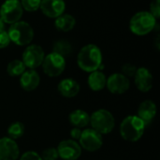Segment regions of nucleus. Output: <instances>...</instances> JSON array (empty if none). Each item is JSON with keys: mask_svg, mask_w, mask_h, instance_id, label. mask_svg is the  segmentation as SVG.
<instances>
[{"mask_svg": "<svg viewBox=\"0 0 160 160\" xmlns=\"http://www.w3.org/2000/svg\"><path fill=\"white\" fill-rule=\"evenodd\" d=\"M77 64L82 70L88 73L99 69L102 65V53L100 49L95 44L83 46L78 53Z\"/></svg>", "mask_w": 160, "mask_h": 160, "instance_id": "1", "label": "nucleus"}, {"mask_svg": "<svg viewBox=\"0 0 160 160\" xmlns=\"http://www.w3.org/2000/svg\"><path fill=\"white\" fill-rule=\"evenodd\" d=\"M145 128V124L137 115H128L121 122L119 131L125 141L136 142L143 136Z\"/></svg>", "mask_w": 160, "mask_h": 160, "instance_id": "2", "label": "nucleus"}, {"mask_svg": "<svg viewBox=\"0 0 160 160\" xmlns=\"http://www.w3.org/2000/svg\"><path fill=\"white\" fill-rule=\"evenodd\" d=\"M10 41L18 46H27L34 38V30L32 26L23 21H19L13 24L8 31Z\"/></svg>", "mask_w": 160, "mask_h": 160, "instance_id": "3", "label": "nucleus"}, {"mask_svg": "<svg viewBox=\"0 0 160 160\" xmlns=\"http://www.w3.org/2000/svg\"><path fill=\"white\" fill-rule=\"evenodd\" d=\"M91 128L101 135L111 133L115 127V119L111 112L105 109H99L90 115Z\"/></svg>", "mask_w": 160, "mask_h": 160, "instance_id": "4", "label": "nucleus"}, {"mask_svg": "<svg viewBox=\"0 0 160 160\" xmlns=\"http://www.w3.org/2000/svg\"><path fill=\"white\" fill-rule=\"evenodd\" d=\"M157 19L149 11H139L133 15L129 22L130 31L138 36H144L153 31Z\"/></svg>", "mask_w": 160, "mask_h": 160, "instance_id": "5", "label": "nucleus"}, {"mask_svg": "<svg viewBox=\"0 0 160 160\" xmlns=\"http://www.w3.org/2000/svg\"><path fill=\"white\" fill-rule=\"evenodd\" d=\"M41 66L47 76L52 78L58 77L66 68V59L62 55L52 52L48 55H45Z\"/></svg>", "mask_w": 160, "mask_h": 160, "instance_id": "6", "label": "nucleus"}, {"mask_svg": "<svg viewBox=\"0 0 160 160\" xmlns=\"http://www.w3.org/2000/svg\"><path fill=\"white\" fill-rule=\"evenodd\" d=\"M22 12L19 0H6L0 8V18L5 23L13 24L21 20Z\"/></svg>", "mask_w": 160, "mask_h": 160, "instance_id": "7", "label": "nucleus"}, {"mask_svg": "<svg viewBox=\"0 0 160 160\" xmlns=\"http://www.w3.org/2000/svg\"><path fill=\"white\" fill-rule=\"evenodd\" d=\"M82 149L87 152H96L103 145V138L100 133L93 128H85L82 131L81 138L78 141Z\"/></svg>", "mask_w": 160, "mask_h": 160, "instance_id": "8", "label": "nucleus"}, {"mask_svg": "<svg viewBox=\"0 0 160 160\" xmlns=\"http://www.w3.org/2000/svg\"><path fill=\"white\" fill-rule=\"evenodd\" d=\"M45 57V52L39 45H27L22 52V63L28 69H36L41 66Z\"/></svg>", "mask_w": 160, "mask_h": 160, "instance_id": "9", "label": "nucleus"}, {"mask_svg": "<svg viewBox=\"0 0 160 160\" xmlns=\"http://www.w3.org/2000/svg\"><path fill=\"white\" fill-rule=\"evenodd\" d=\"M56 149L59 158L63 160H78L82 152L79 142L71 139L60 142Z\"/></svg>", "mask_w": 160, "mask_h": 160, "instance_id": "10", "label": "nucleus"}, {"mask_svg": "<svg viewBox=\"0 0 160 160\" xmlns=\"http://www.w3.org/2000/svg\"><path fill=\"white\" fill-rule=\"evenodd\" d=\"M106 87L113 95H123L128 91L130 81L122 73H113L107 78Z\"/></svg>", "mask_w": 160, "mask_h": 160, "instance_id": "11", "label": "nucleus"}, {"mask_svg": "<svg viewBox=\"0 0 160 160\" xmlns=\"http://www.w3.org/2000/svg\"><path fill=\"white\" fill-rule=\"evenodd\" d=\"M20 157V148L16 141L3 137L0 139V159L17 160Z\"/></svg>", "mask_w": 160, "mask_h": 160, "instance_id": "12", "label": "nucleus"}, {"mask_svg": "<svg viewBox=\"0 0 160 160\" xmlns=\"http://www.w3.org/2000/svg\"><path fill=\"white\" fill-rule=\"evenodd\" d=\"M39 8L45 16L56 19L64 14L66 3L64 0H41Z\"/></svg>", "mask_w": 160, "mask_h": 160, "instance_id": "13", "label": "nucleus"}, {"mask_svg": "<svg viewBox=\"0 0 160 160\" xmlns=\"http://www.w3.org/2000/svg\"><path fill=\"white\" fill-rule=\"evenodd\" d=\"M134 82L137 89L142 93H147L153 88V75L146 68H139L134 75Z\"/></svg>", "mask_w": 160, "mask_h": 160, "instance_id": "14", "label": "nucleus"}, {"mask_svg": "<svg viewBox=\"0 0 160 160\" xmlns=\"http://www.w3.org/2000/svg\"><path fill=\"white\" fill-rule=\"evenodd\" d=\"M57 90L59 94L67 98H71L76 97L81 90V86L77 81L72 78H66L59 82L57 85Z\"/></svg>", "mask_w": 160, "mask_h": 160, "instance_id": "15", "label": "nucleus"}, {"mask_svg": "<svg viewBox=\"0 0 160 160\" xmlns=\"http://www.w3.org/2000/svg\"><path fill=\"white\" fill-rule=\"evenodd\" d=\"M39 83L40 77L35 69H27L20 76V85L26 92L34 91L38 87Z\"/></svg>", "mask_w": 160, "mask_h": 160, "instance_id": "16", "label": "nucleus"}, {"mask_svg": "<svg viewBox=\"0 0 160 160\" xmlns=\"http://www.w3.org/2000/svg\"><path fill=\"white\" fill-rule=\"evenodd\" d=\"M157 105L153 100L147 99L142 101L138 108V117L145 124H150L157 115Z\"/></svg>", "mask_w": 160, "mask_h": 160, "instance_id": "17", "label": "nucleus"}, {"mask_svg": "<svg viewBox=\"0 0 160 160\" xmlns=\"http://www.w3.org/2000/svg\"><path fill=\"white\" fill-rule=\"evenodd\" d=\"M68 121L73 128H83L90 123V115L87 112L78 109L71 112L68 115Z\"/></svg>", "mask_w": 160, "mask_h": 160, "instance_id": "18", "label": "nucleus"}, {"mask_svg": "<svg viewBox=\"0 0 160 160\" xmlns=\"http://www.w3.org/2000/svg\"><path fill=\"white\" fill-rule=\"evenodd\" d=\"M106 82H107L106 75L98 69L91 72L87 79V83L89 88L95 92L103 90L106 87Z\"/></svg>", "mask_w": 160, "mask_h": 160, "instance_id": "19", "label": "nucleus"}, {"mask_svg": "<svg viewBox=\"0 0 160 160\" xmlns=\"http://www.w3.org/2000/svg\"><path fill=\"white\" fill-rule=\"evenodd\" d=\"M54 24L59 31L68 32L74 28L76 24V20L70 14H62L55 19Z\"/></svg>", "mask_w": 160, "mask_h": 160, "instance_id": "20", "label": "nucleus"}, {"mask_svg": "<svg viewBox=\"0 0 160 160\" xmlns=\"http://www.w3.org/2000/svg\"><path fill=\"white\" fill-rule=\"evenodd\" d=\"M25 132V127L22 122H13L12 124H10L8 128L7 133H8V137L16 141L20 138H22L24 135Z\"/></svg>", "mask_w": 160, "mask_h": 160, "instance_id": "21", "label": "nucleus"}, {"mask_svg": "<svg viewBox=\"0 0 160 160\" xmlns=\"http://www.w3.org/2000/svg\"><path fill=\"white\" fill-rule=\"evenodd\" d=\"M25 66L22 60H12L7 66V72L11 77H19L21 76L26 69Z\"/></svg>", "mask_w": 160, "mask_h": 160, "instance_id": "22", "label": "nucleus"}, {"mask_svg": "<svg viewBox=\"0 0 160 160\" xmlns=\"http://www.w3.org/2000/svg\"><path fill=\"white\" fill-rule=\"evenodd\" d=\"M52 52L62 55L63 57H65V56H68V55H69L71 53L72 46L67 40H59V41H57V42H55L53 44Z\"/></svg>", "mask_w": 160, "mask_h": 160, "instance_id": "23", "label": "nucleus"}, {"mask_svg": "<svg viewBox=\"0 0 160 160\" xmlns=\"http://www.w3.org/2000/svg\"><path fill=\"white\" fill-rule=\"evenodd\" d=\"M20 2L22 7V9H25L29 12H33L39 8L41 0H21Z\"/></svg>", "mask_w": 160, "mask_h": 160, "instance_id": "24", "label": "nucleus"}, {"mask_svg": "<svg viewBox=\"0 0 160 160\" xmlns=\"http://www.w3.org/2000/svg\"><path fill=\"white\" fill-rule=\"evenodd\" d=\"M41 158L42 160H57L59 158L57 149L54 147H49L43 150L41 153Z\"/></svg>", "mask_w": 160, "mask_h": 160, "instance_id": "25", "label": "nucleus"}, {"mask_svg": "<svg viewBox=\"0 0 160 160\" xmlns=\"http://www.w3.org/2000/svg\"><path fill=\"white\" fill-rule=\"evenodd\" d=\"M136 71H137V67L133 64L127 63L122 66V74L125 75L126 77H128V79L133 78Z\"/></svg>", "mask_w": 160, "mask_h": 160, "instance_id": "26", "label": "nucleus"}, {"mask_svg": "<svg viewBox=\"0 0 160 160\" xmlns=\"http://www.w3.org/2000/svg\"><path fill=\"white\" fill-rule=\"evenodd\" d=\"M156 19L160 17V0H153L150 4V11H149Z\"/></svg>", "mask_w": 160, "mask_h": 160, "instance_id": "27", "label": "nucleus"}, {"mask_svg": "<svg viewBox=\"0 0 160 160\" xmlns=\"http://www.w3.org/2000/svg\"><path fill=\"white\" fill-rule=\"evenodd\" d=\"M20 160H42V158H41L40 155H38L37 152L27 151L21 156Z\"/></svg>", "mask_w": 160, "mask_h": 160, "instance_id": "28", "label": "nucleus"}, {"mask_svg": "<svg viewBox=\"0 0 160 160\" xmlns=\"http://www.w3.org/2000/svg\"><path fill=\"white\" fill-rule=\"evenodd\" d=\"M9 42H10V39L8 35V32L6 30L0 31V49H4L8 47Z\"/></svg>", "mask_w": 160, "mask_h": 160, "instance_id": "29", "label": "nucleus"}, {"mask_svg": "<svg viewBox=\"0 0 160 160\" xmlns=\"http://www.w3.org/2000/svg\"><path fill=\"white\" fill-rule=\"evenodd\" d=\"M82 131V130L81 128H73L70 130V132H69V134H70V137H71V140L78 142V141H79V139L81 138Z\"/></svg>", "mask_w": 160, "mask_h": 160, "instance_id": "30", "label": "nucleus"}, {"mask_svg": "<svg viewBox=\"0 0 160 160\" xmlns=\"http://www.w3.org/2000/svg\"><path fill=\"white\" fill-rule=\"evenodd\" d=\"M2 30H5V22L0 18V31H2Z\"/></svg>", "mask_w": 160, "mask_h": 160, "instance_id": "31", "label": "nucleus"}, {"mask_svg": "<svg viewBox=\"0 0 160 160\" xmlns=\"http://www.w3.org/2000/svg\"><path fill=\"white\" fill-rule=\"evenodd\" d=\"M0 160H1V159H0Z\"/></svg>", "mask_w": 160, "mask_h": 160, "instance_id": "32", "label": "nucleus"}]
</instances>
